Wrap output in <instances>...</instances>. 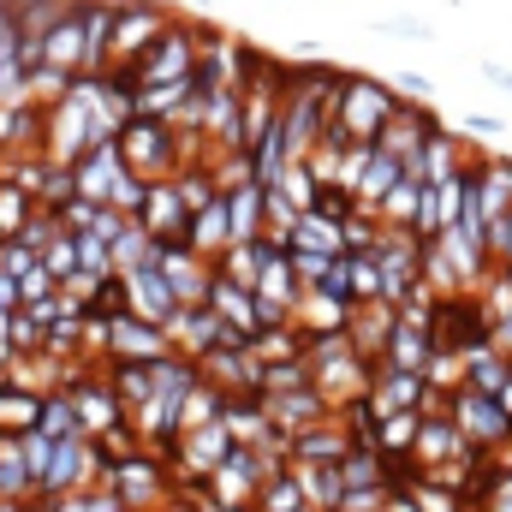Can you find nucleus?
Returning <instances> with one entry per match:
<instances>
[{
    "instance_id": "b1692460",
    "label": "nucleus",
    "mask_w": 512,
    "mask_h": 512,
    "mask_svg": "<svg viewBox=\"0 0 512 512\" xmlns=\"http://www.w3.org/2000/svg\"><path fill=\"white\" fill-rule=\"evenodd\" d=\"M36 429H48V435H78V429H84L72 387H48V393L36 399Z\"/></svg>"
},
{
    "instance_id": "f03ea898",
    "label": "nucleus",
    "mask_w": 512,
    "mask_h": 512,
    "mask_svg": "<svg viewBox=\"0 0 512 512\" xmlns=\"http://www.w3.org/2000/svg\"><path fill=\"white\" fill-rule=\"evenodd\" d=\"M393 108H399V90L382 78H340V90H334V126L352 143H376Z\"/></svg>"
},
{
    "instance_id": "412c9836",
    "label": "nucleus",
    "mask_w": 512,
    "mask_h": 512,
    "mask_svg": "<svg viewBox=\"0 0 512 512\" xmlns=\"http://www.w3.org/2000/svg\"><path fill=\"white\" fill-rule=\"evenodd\" d=\"M477 203H483V215L495 221V215H512V161H477Z\"/></svg>"
},
{
    "instance_id": "a878e982",
    "label": "nucleus",
    "mask_w": 512,
    "mask_h": 512,
    "mask_svg": "<svg viewBox=\"0 0 512 512\" xmlns=\"http://www.w3.org/2000/svg\"><path fill=\"white\" fill-rule=\"evenodd\" d=\"M417 197H423V179H399L393 191H387L382 203H376V215H382V227H411L417 221Z\"/></svg>"
},
{
    "instance_id": "e433bc0d",
    "label": "nucleus",
    "mask_w": 512,
    "mask_h": 512,
    "mask_svg": "<svg viewBox=\"0 0 512 512\" xmlns=\"http://www.w3.org/2000/svg\"><path fill=\"white\" fill-rule=\"evenodd\" d=\"M501 262H512V215H507V245H501Z\"/></svg>"
},
{
    "instance_id": "4468645a",
    "label": "nucleus",
    "mask_w": 512,
    "mask_h": 512,
    "mask_svg": "<svg viewBox=\"0 0 512 512\" xmlns=\"http://www.w3.org/2000/svg\"><path fill=\"white\" fill-rule=\"evenodd\" d=\"M185 245H191L197 256H209V262L233 245V221H227V197H221V191H215V197L185 221Z\"/></svg>"
},
{
    "instance_id": "39448f33",
    "label": "nucleus",
    "mask_w": 512,
    "mask_h": 512,
    "mask_svg": "<svg viewBox=\"0 0 512 512\" xmlns=\"http://www.w3.org/2000/svg\"><path fill=\"white\" fill-rule=\"evenodd\" d=\"M447 411H453V423L465 429V441H471L477 453H495V447L512 435V417L501 411V399L483 393V387H471V382H459L453 393H447Z\"/></svg>"
},
{
    "instance_id": "0eeeda50",
    "label": "nucleus",
    "mask_w": 512,
    "mask_h": 512,
    "mask_svg": "<svg viewBox=\"0 0 512 512\" xmlns=\"http://www.w3.org/2000/svg\"><path fill=\"white\" fill-rule=\"evenodd\" d=\"M251 292H256V322H262V328H280V322H292V316H298V298H304V280H298L292 256H286V251L268 256Z\"/></svg>"
},
{
    "instance_id": "9d476101",
    "label": "nucleus",
    "mask_w": 512,
    "mask_h": 512,
    "mask_svg": "<svg viewBox=\"0 0 512 512\" xmlns=\"http://www.w3.org/2000/svg\"><path fill=\"white\" fill-rule=\"evenodd\" d=\"M465 167H477V155H465L459 131H447V126H435L423 137V149L405 161V173L423 179V185H441V179H453V173H465Z\"/></svg>"
},
{
    "instance_id": "cd10ccee",
    "label": "nucleus",
    "mask_w": 512,
    "mask_h": 512,
    "mask_svg": "<svg viewBox=\"0 0 512 512\" xmlns=\"http://www.w3.org/2000/svg\"><path fill=\"white\" fill-rule=\"evenodd\" d=\"M411 495H417V507H423V512H471V507H465L471 495H459V489H447V483H435V477L411 483Z\"/></svg>"
},
{
    "instance_id": "72a5a7b5",
    "label": "nucleus",
    "mask_w": 512,
    "mask_h": 512,
    "mask_svg": "<svg viewBox=\"0 0 512 512\" xmlns=\"http://www.w3.org/2000/svg\"><path fill=\"white\" fill-rule=\"evenodd\" d=\"M399 90H405V96H417V102H429V96H435V84H429V78H417V72H405V78H399Z\"/></svg>"
},
{
    "instance_id": "ddd939ff",
    "label": "nucleus",
    "mask_w": 512,
    "mask_h": 512,
    "mask_svg": "<svg viewBox=\"0 0 512 512\" xmlns=\"http://www.w3.org/2000/svg\"><path fill=\"white\" fill-rule=\"evenodd\" d=\"M280 251L340 256V251H346V233H340V215H328V209H304V215L292 221V233H286V245H280Z\"/></svg>"
},
{
    "instance_id": "473e14b6",
    "label": "nucleus",
    "mask_w": 512,
    "mask_h": 512,
    "mask_svg": "<svg viewBox=\"0 0 512 512\" xmlns=\"http://www.w3.org/2000/svg\"><path fill=\"white\" fill-rule=\"evenodd\" d=\"M489 340H495V346H501V352L512 358V310H507V316H495V322H489Z\"/></svg>"
},
{
    "instance_id": "4be33fe9",
    "label": "nucleus",
    "mask_w": 512,
    "mask_h": 512,
    "mask_svg": "<svg viewBox=\"0 0 512 512\" xmlns=\"http://www.w3.org/2000/svg\"><path fill=\"white\" fill-rule=\"evenodd\" d=\"M108 382L120 393V405H126V417H137L149 399H155V382H149V364H131V358H114L108 364Z\"/></svg>"
},
{
    "instance_id": "f3484780",
    "label": "nucleus",
    "mask_w": 512,
    "mask_h": 512,
    "mask_svg": "<svg viewBox=\"0 0 512 512\" xmlns=\"http://www.w3.org/2000/svg\"><path fill=\"white\" fill-rule=\"evenodd\" d=\"M429 131H435V120H429L417 102H399V108H393V120L382 126V137H376V143H382V149H393L399 161H411V155L423 149V137H429Z\"/></svg>"
},
{
    "instance_id": "393cba45",
    "label": "nucleus",
    "mask_w": 512,
    "mask_h": 512,
    "mask_svg": "<svg viewBox=\"0 0 512 512\" xmlns=\"http://www.w3.org/2000/svg\"><path fill=\"white\" fill-rule=\"evenodd\" d=\"M417 423H423V411H393V417H382V423H376V447H382L387 459H411Z\"/></svg>"
},
{
    "instance_id": "7ed1b4c3",
    "label": "nucleus",
    "mask_w": 512,
    "mask_h": 512,
    "mask_svg": "<svg viewBox=\"0 0 512 512\" xmlns=\"http://www.w3.org/2000/svg\"><path fill=\"white\" fill-rule=\"evenodd\" d=\"M173 24V12L161 6V0H114V42H108V66H120L131 72L155 42H161V30Z\"/></svg>"
},
{
    "instance_id": "c9c22d12",
    "label": "nucleus",
    "mask_w": 512,
    "mask_h": 512,
    "mask_svg": "<svg viewBox=\"0 0 512 512\" xmlns=\"http://www.w3.org/2000/svg\"><path fill=\"white\" fill-rule=\"evenodd\" d=\"M495 399H501V411H507V417H512V376H507V382H501V393H495Z\"/></svg>"
},
{
    "instance_id": "423d86ee",
    "label": "nucleus",
    "mask_w": 512,
    "mask_h": 512,
    "mask_svg": "<svg viewBox=\"0 0 512 512\" xmlns=\"http://www.w3.org/2000/svg\"><path fill=\"white\" fill-rule=\"evenodd\" d=\"M459 459H489V453H477V447L465 441V429L453 423V411H423V423H417V447H411V465L429 477V471L459 465Z\"/></svg>"
},
{
    "instance_id": "a211bd4d",
    "label": "nucleus",
    "mask_w": 512,
    "mask_h": 512,
    "mask_svg": "<svg viewBox=\"0 0 512 512\" xmlns=\"http://www.w3.org/2000/svg\"><path fill=\"white\" fill-rule=\"evenodd\" d=\"M405 179V161L382 149V143H370V155H364V173H358V209H376L387 191Z\"/></svg>"
},
{
    "instance_id": "2f4dec72",
    "label": "nucleus",
    "mask_w": 512,
    "mask_h": 512,
    "mask_svg": "<svg viewBox=\"0 0 512 512\" xmlns=\"http://www.w3.org/2000/svg\"><path fill=\"white\" fill-rule=\"evenodd\" d=\"M477 72H483V78H489L495 90H507V96H512V66H501V60H483Z\"/></svg>"
},
{
    "instance_id": "9b49d317",
    "label": "nucleus",
    "mask_w": 512,
    "mask_h": 512,
    "mask_svg": "<svg viewBox=\"0 0 512 512\" xmlns=\"http://www.w3.org/2000/svg\"><path fill=\"white\" fill-rule=\"evenodd\" d=\"M72 173H78V197H96V203H108V197H114V185H120V173H126L120 137H102V143H90V149L72 161Z\"/></svg>"
},
{
    "instance_id": "7c9ffc66",
    "label": "nucleus",
    "mask_w": 512,
    "mask_h": 512,
    "mask_svg": "<svg viewBox=\"0 0 512 512\" xmlns=\"http://www.w3.org/2000/svg\"><path fill=\"white\" fill-rule=\"evenodd\" d=\"M54 286H60V280H54V268H48V262H36V268H24V274H18V298H24V304H42Z\"/></svg>"
},
{
    "instance_id": "f704fd0d",
    "label": "nucleus",
    "mask_w": 512,
    "mask_h": 512,
    "mask_svg": "<svg viewBox=\"0 0 512 512\" xmlns=\"http://www.w3.org/2000/svg\"><path fill=\"white\" fill-rule=\"evenodd\" d=\"M0 36H18L12 30V0H0Z\"/></svg>"
},
{
    "instance_id": "f257e3e1",
    "label": "nucleus",
    "mask_w": 512,
    "mask_h": 512,
    "mask_svg": "<svg viewBox=\"0 0 512 512\" xmlns=\"http://www.w3.org/2000/svg\"><path fill=\"white\" fill-rule=\"evenodd\" d=\"M120 155H126L131 173H143V179H173L191 161V137L173 126V120L131 114L126 126H120Z\"/></svg>"
},
{
    "instance_id": "5701e85b",
    "label": "nucleus",
    "mask_w": 512,
    "mask_h": 512,
    "mask_svg": "<svg viewBox=\"0 0 512 512\" xmlns=\"http://www.w3.org/2000/svg\"><path fill=\"white\" fill-rule=\"evenodd\" d=\"M155 256H161V239H155V233L131 215L126 233L114 239V274H131V268H143V262H155Z\"/></svg>"
},
{
    "instance_id": "6ab92c4d",
    "label": "nucleus",
    "mask_w": 512,
    "mask_h": 512,
    "mask_svg": "<svg viewBox=\"0 0 512 512\" xmlns=\"http://www.w3.org/2000/svg\"><path fill=\"white\" fill-rule=\"evenodd\" d=\"M298 483H304V501H310L316 512H340L346 507V471H340V459L298 465Z\"/></svg>"
},
{
    "instance_id": "dca6fc26",
    "label": "nucleus",
    "mask_w": 512,
    "mask_h": 512,
    "mask_svg": "<svg viewBox=\"0 0 512 512\" xmlns=\"http://www.w3.org/2000/svg\"><path fill=\"white\" fill-rule=\"evenodd\" d=\"M435 346H441V334H435V328L393 322V334H387V346H382V364H387V370H423Z\"/></svg>"
},
{
    "instance_id": "f8f14e48",
    "label": "nucleus",
    "mask_w": 512,
    "mask_h": 512,
    "mask_svg": "<svg viewBox=\"0 0 512 512\" xmlns=\"http://www.w3.org/2000/svg\"><path fill=\"white\" fill-rule=\"evenodd\" d=\"M137 221H143L155 239H185V221H191V209H185L179 173H173V179H149V197H143Z\"/></svg>"
},
{
    "instance_id": "bb28decb",
    "label": "nucleus",
    "mask_w": 512,
    "mask_h": 512,
    "mask_svg": "<svg viewBox=\"0 0 512 512\" xmlns=\"http://www.w3.org/2000/svg\"><path fill=\"white\" fill-rule=\"evenodd\" d=\"M352 262V298L364 304V298H382V256L376 251H346Z\"/></svg>"
},
{
    "instance_id": "c85d7f7f",
    "label": "nucleus",
    "mask_w": 512,
    "mask_h": 512,
    "mask_svg": "<svg viewBox=\"0 0 512 512\" xmlns=\"http://www.w3.org/2000/svg\"><path fill=\"white\" fill-rule=\"evenodd\" d=\"M78 262H84L90 274H114V245H108L102 233L84 227V233H78Z\"/></svg>"
},
{
    "instance_id": "2eb2a0df",
    "label": "nucleus",
    "mask_w": 512,
    "mask_h": 512,
    "mask_svg": "<svg viewBox=\"0 0 512 512\" xmlns=\"http://www.w3.org/2000/svg\"><path fill=\"white\" fill-rule=\"evenodd\" d=\"M209 310H215L227 328H239L245 340L262 328V322H256V292L251 286H239V280H227L221 268H215V286H209Z\"/></svg>"
},
{
    "instance_id": "6e6552de",
    "label": "nucleus",
    "mask_w": 512,
    "mask_h": 512,
    "mask_svg": "<svg viewBox=\"0 0 512 512\" xmlns=\"http://www.w3.org/2000/svg\"><path fill=\"white\" fill-rule=\"evenodd\" d=\"M161 352H173V340H167V328H161V322H143L137 310H120V316H108V364H114V358H131V364H155Z\"/></svg>"
},
{
    "instance_id": "c756f323",
    "label": "nucleus",
    "mask_w": 512,
    "mask_h": 512,
    "mask_svg": "<svg viewBox=\"0 0 512 512\" xmlns=\"http://www.w3.org/2000/svg\"><path fill=\"white\" fill-rule=\"evenodd\" d=\"M376 36H399V42H429V36H435V24H429V18H411V12H399V18H376Z\"/></svg>"
},
{
    "instance_id": "1a4fd4ad",
    "label": "nucleus",
    "mask_w": 512,
    "mask_h": 512,
    "mask_svg": "<svg viewBox=\"0 0 512 512\" xmlns=\"http://www.w3.org/2000/svg\"><path fill=\"white\" fill-rule=\"evenodd\" d=\"M126 310H137L143 322H173L185 304H179V292H173V280L161 274V262H143V268H131L126 274Z\"/></svg>"
},
{
    "instance_id": "aec40b11",
    "label": "nucleus",
    "mask_w": 512,
    "mask_h": 512,
    "mask_svg": "<svg viewBox=\"0 0 512 512\" xmlns=\"http://www.w3.org/2000/svg\"><path fill=\"white\" fill-rule=\"evenodd\" d=\"M0 501L36 507V477H30V465H24L18 435H0Z\"/></svg>"
},
{
    "instance_id": "20e7f679",
    "label": "nucleus",
    "mask_w": 512,
    "mask_h": 512,
    "mask_svg": "<svg viewBox=\"0 0 512 512\" xmlns=\"http://www.w3.org/2000/svg\"><path fill=\"white\" fill-rule=\"evenodd\" d=\"M197 54H203V30L197 24H167L161 30V42L131 66V78H137V90H149V84H179V78H197Z\"/></svg>"
}]
</instances>
